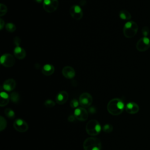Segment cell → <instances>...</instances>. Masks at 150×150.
<instances>
[{
    "mask_svg": "<svg viewBox=\"0 0 150 150\" xmlns=\"http://www.w3.org/2000/svg\"><path fill=\"white\" fill-rule=\"evenodd\" d=\"M125 107L124 102L121 99L115 98L108 102L107 108L108 112L111 115H118L123 112Z\"/></svg>",
    "mask_w": 150,
    "mask_h": 150,
    "instance_id": "obj_1",
    "label": "cell"
},
{
    "mask_svg": "<svg viewBox=\"0 0 150 150\" xmlns=\"http://www.w3.org/2000/svg\"><path fill=\"white\" fill-rule=\"evenodd\" d=\"M84 150H101V143L100 139L96 137H88L83 142Z\"/></svg>",
    "mask_w": 150,
    "mask_h": 150,
    "instance_id": "obj_2",
    "label": "cell"
},
{
    "mask_svg": "<svg viewBox=\"0 0 150 150\" xmlns=\"http://www.w3.org/2000/svg\"><path fill=\"white\" fill-rule=\"evenodd\" d=\"M138 30V26L136 22L132 21L126 22L123 28L124 35L127 38L135 36Z\"/></svg>",
    "mask_w": 150,
    "mask_h": 150,
    "instance_id": "obj_3",
    "label": "cell"
},
{
    "mask_svg": "<svg viewBox=\"0 0 150 150\" xmlns=\"http://www.w3.org/2000/svg\"><path fill=\"white\" fill-rule=\"evenodd\" d=\"M86 130L88 135L91 136H96L100 133L101 127L97 120H91L87 123Z\"/></svg>",
    "mask_w": 150,
    "mask_h": 150,
    "instance_id": "obj_4",
    "label": "cell"
},
{
    "mask_svg": "<svg viewBox=\"0 0 150 150\" xmlns=\"http://www.w3.org/2000/svg\"><path fill=\"white\" fill-rule=\"evenodd\" d=\"M58 6V0H44L43 2V9L48 13L54 12L57 9Z\"/></svg>",
    "mask_w": 150,
    "mask_h": 150,
    "instance_id": "obj_5",
    "label": "cell"
},
{
    "mask_svg": "<svg viewBox=\"0 0 150 150\" xmlns=\"http://www.w3.org/2000/svg\"><path fill=\"white\" fill-rule=\"evenodd\" d=\"M1 64L5 67H12L15 64V59L13 55L9 53L2 54L0 59Z\"/></svg>",
    "mask_w": 150,
    "mask_h": 150,
    "instance_id": "obj_6",
    "label": "cell"
},
{
    "mask_svg": "<svg viewBox=\"0 0 150 150\" xmlns=\"http://www.w3.org/2000/svg\"><path fill=\"white\" fill-rule=\"evenodd\" d=\"M79 101L82 107H88L92 104L93 97L90 94L88 93H83L80 96Z\"/></svg>",
    "mask_w": 150,
    "mask_h": 150,
    "instance_id": "obj_7",
    "label": "cell"
},
{
    "mask_svg": "<svg viewBox=\"0 0 150 150\" xmlns=\"http://www.w3.org/2000/svg\"><path fill=\"white\" fill-rule=\"evenodd\" d=\"M150 47V39L148 37L141 38L137 43L136 48L139 52H145Z\"/></svg>",
    "mask_w": 150,
    "mask_h": 150,
    "instance_id": "obj_8",
    "label": "cell"
},
{
    "mask_svg": "<svg viewBox=\"0 0 150 150\" xmlns=\"http://www.w3.org/2000/svg\"><path fill=\"white\" fill-rule=\"evenodd\" d=\"M13 126L17 131L20 132H25L27 131L29 128L27 122L25 120L21 118L15 120L13 123Z\"/></svg>",
    "mask_w": 150,
    "mask_h": 150,
    "instance_id": "obj_9",
    "label": "cell"
},
{
    "mask_svg": "<svg viewBox=\"0 0 150 150\" xmlns=\"http://www.w3.org/2000/svg\"><path fill=\"white\" fill-rule=\"evenodd\" d=\"M74 115L77 120L81 121H84L87 120L88 113L84 107H79L74 109Z\"/></svg>",
    "mask_w": 150,
    "mask_h": 150,
    "instance_id": "obj_10",
    "label": "cell"
},
{
    "mask_svg": "<svg viewBox=\"0 0 150 150\" xmlns=\"http://www.w3.org/2000/svg\"><path fill=\"white\" fill-rule=\"evenodd\" d=\"M69 12L71 17L76 20L81 19L83 15V12L81 7L77 5L71 6L69 9Z\"/></svg>",
    "mask_w": 150,
    "mask_h": 150,
    "instance_id": "obj_11",
    "label": "cell"
},
{
    "mask_svg": "<svg viewBox=\"0 0 150 150\" xmlns=\"http://www.w3.org/2000/svg\"><path fill=\"white\" fill-rule=\"evenodd\" d=\"M62 74L64 77L68 79H71L74 77L76 71L71 66H65L62 69Z\"/></svg>",
    "mask_w": 150,
    "mask_h": 150,
    "instance_id": "obj_12",
    "label": "cell"
},
{
    "mask_svg": "<svg viewBox=\"0 0 150 150\" xmlns=\"http://www.w3.org/2000/svg\"><path fill=\"white\" fill-rule=\"evenodd\" d=\"M16 87V81L13 79H8L3 83L2 88L6 91H12Z\"/></svg>",
    "mask_w": 150,
    "mask_h": 150,
    "instance_id": "obj_13",
    "label": "cell"
},
{
    "mask_svg": "<svg viewBox=\"0 0 150 150\" xmlns=\"http://www.w3.org/2000/svg\"><path fill=\"white\" fill-rule=\"evenodd\" d=\"M69 94L66 91H60L56 97V101L58 104H63L68 100Z\"/></svg>",
    "mask_w": 150,
    "mask_h": 150,
    "instance_id": "obj_14",
    "label": "cell"
},
{
    "mask_svg": "<svg viewBox=\"0 0 150 150\" xmlns=\"http://www.w3.org/2000/svg\"><path fill=\"white\" fill-rule=\"evenodd\" d=\"M125 109L128 113L134 114L138 112L139 106L137 103L134 102H129L125 105Z\"/></svg>",
    "mask_w": 150,
    "mask_h": 150,
    "instance_id": "obj_15",
    "label": "cell"
},
{
    "mask_svg": "<svg viewBox=\"0 0 150 150\" xmlns=\"http://www.w3.org/2000/svg\"><path fill=\"white\" fill-rule=\"evenodd\" d=\"M14 56L18 59H23L26 56V52L25 49L21 46H16L13 49Z\"/></svg>",
    "mask_w": 150,
    "mask_h": 150,
    "instance_id": "obj_16",
    "label": "cell"
},
{
    "mask_svg": "<svg viewBox=\"0 0 150 150\" xmlns=\"http://www.w3.org/2000/svg\"><path fill=\"white\" fill-rule=\"evenodd\" d=\"M54 71V67L53 65L50 64H45L42 68V73L43 74L49 76L53 74Z\"/></svg>",
    "mask_w": 150,
    "mask_h": 150,
    "instance_id": "obj_17",
    "label": "cell"
},
{
    "mask_svg": "<svg viewBox=\"0 0 150 150\" xmlns=\"http://www.w3.org/2000/svg\"><path fill=\"white\" fill-rule=\"evenodd\" d=\"M0 97H1V101H0V106L4 107L6 105L10 99L9 96L5 91H1L0 94Z\"/></svg>",
    "mask_w": 150,
    "mask_h": 150,
    "instance_id": "obj_18",
    "label": "cell"
},
{
    "mask_svg": "<svg viewBox=\"0 0 150 150\" xmlns=\"http://www.w3.org/2000/svg\"><path fill=\"white\" fill-rule=\"evenodd\" d=\"M120 18L122 20H129L131 18V13L127 10H121L119 13Z\"/></svg>",
    "mask_w": 150,
    "mask_h": 150,
    "instance_id": "obj_19",
    "label": "cell"
},
{
    "mask_svg": "<svg viewBox=\"0 0 150 150\" xmlns=\"http://www.w3.org/2000/svg\"><path fill=\"white\" fill-rule=\"evenodd\" d=\"M9 97L10 100L14 103H17L19 100V94L16 91H13L11 93Z\"/></svg>",
    "mask_w": 150,
    "mask_h": 150,
    "instance_id": "obj_20",
    "label": "cell"
},
{
    "mask_svg": "<svg viewBox=\"0 0 150 150\" xmlns=\"http://www.w3.org/2000/svg\"><path fill=\"white\" fill-rule=\"evenodd\" d=\"M4 113L8 118H11V119L14 118V117L15 116L14 111H13L12 109H11L9 108H6L4 111Z\"/></svg>",
    "mask_w": 150,
    "mask_h": 150,
    "instance_id": "obj_21",
    "label": "cell"
},
{
    "mask_svg": "<svg viewBox=\"0 0 150 150\" xmlns=\"http://www.w3.org/2000/svg\"><path fill=\"white\" fill-rule=\"evenodd\" d=\"M5 29L9 32H13L16 30V26L12 23H8L5 25Z\"/></svg>",
    "mask_w": 150,
    "mask_h": 150,
    "instance_id": "obj_22",
    "label": "cell"
},
{
    "mask_svg": "<svg viewBox=\"0 0 150 150\" xmlns=\"http://www.w3.org/2000/svg\"><path fill=\"white\" fill-rule=\"evenodd\" d=\"M7 125V122L4 117L2 116L0 117V131H2L5 129Z\"/></svg>",
    "mask_w": 150,
    "mask_h": 150,
    "instance_id": "obj_23",
    "label": "cell"
},
{
    "mask_svg": "<svg viewBox=\"0 0 150 150\" xmlns=\"http://www.w3.org/2000/svg\"><path fill=\"white\" fill-rule=\"evenodd\" d=\"M103 130L104 132L106 133H110L113 130V127L110 124H105L103 127Z\"/></svg>",
    "mask_w": 150,
    "mask_h": 150,
    "instance_id": "obj_24",
    "label": "cell"
},
{
    "mask_svg": "<svg viewBox=\"0 0 150 150\" xmlns=\"http://www.w3.org/2000/svg\"><path fill=\"white\" fill-rule=\"evenodd\" d=\"M7 11H8V9L6 6L3 4H0V16H2L5 15Z\"/></svg>",
    "mask_w": 150,
    "mask_h": 150,
    "instance_id": "obj_25",
    "label": "cell"
},
{
    "mask_svg": "<svg viewBox=\"0 0 150 150\" xmlns=\"http://www.w3.org/2000/svg\"><path fill=\"white\" fill-rule=\"evenodd\" d=\"M44 105L47 108H53L55 105V103L52 100H47L45 101Z\"/></svg>",
    "mask_w": 150,
    "mask_h": 150,
    "instance_id": "obj_26",
    "label": "cell"
},
{
    "mask_svg": "<svg viewBox=\"0 0 150 150\" xmlns=\"http://www.w3.org/2000/svg\"><path fill=\"white\" fill-rule=\"evenodd\" d=\"M80 103L79 101H78L77 99H73L71 100L70 103V105L72 108H76L77 107H79V105Z\"/></svg>",
    "mask_w": 150,
    "mask_h": 150,
    "instance_id": "obj_27",
    "label": "cell"
},
{
    "mask_svg": "<svg viewBox=\"0 0 150 150\" xmlns=\"http://www.w3.org/2000/svg\"><path fill=\"white\" fill-rule=\"evenodd\" d=\"M142 33L144 37H147L149 33V29L148 26H144L142 29Z\"/></svg>",
    "mask_w": 150,
    "mask_h": 150,
    "instance_id": "obj_28",
    "label": "cell"
},
{
    "mask_svg": "<svg viewBox=\"0 0 150 150\" xmlns=\"http://www.w3.org/2000/svg\"><path fill=\"white\" fill-rule=\"evenodd\" d=\"M13 43L16 45V46H19V45H20V43H21L20 38L18 36H16L15 38H14Z\"/></svg>",
    "mask_w": 150,
    "mask_h": 150,
    "instance_id": "obj_29",
    "label": "cell"
},
{
    "mask_svg": "<svg viewBox=\"0 0 150 150\" xmlns=\"http://www.w3.org/2000/svg\"><path fill=\"white\" fill-rule=\"evenodd\" d=\"M67 119H68V121H69V122H74V121H76V118L75 117V116H74V114H73V115H69Z\"/></svg>",
    "mask_w": 150,
    "mask_h": 150,
    "instance_id": "obj_30",
    "label": "cell"
},
{
    "mask_svg": "<svg viewBox=\"0 0 150 150\" xmlns=\"http://www.w3.org/2000/svg\"><path fill=\"white\" fill-rule=\"evenodd\" d=\"M4 26H5V22L2 18H1L0 19V29L2 30L4 27Z\"/></svg>",
    "mask_w": 150,
    "mask_h": 150,
    "instance_id": "obj_31",
    "label": "cell"
},
{
    "mask_svg": "<svg viewBox=\"0 0 150 150\" xmlns=\"http://www.w3.org/2000/svg\"><path fill=\"white\" fill-rule=\"evenodd\" d=\"M36 2H38V3H41V2H43V1L44 0H35Z\"/></svg>",
    "mask_w": 150,
    "mask_h": 150,
    "instance_id": "obj_32",
    "label": "cell"
}]
</instances>
